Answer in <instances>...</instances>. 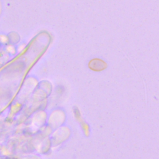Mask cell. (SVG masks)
<instances>
[{"instance_id":"cell-1","label":"cell","mask_w":159,"mask_h":159,"mask_svg":"<svg viewBox=\"0 0 159 159\" xmlns=\"http://www.w3.org/2000/svg\"><path fill=\"white\" fill-rule=\"evenodd\" d=\"M107 66L106 63L99 59H94L89 63V67L91 70L99 71L105 69Z\"/></svg>"}]
</instances>
